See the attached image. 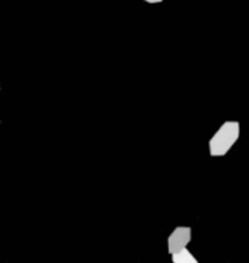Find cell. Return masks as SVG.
Segmentation results:
<instances>
[{"label":"cell","mask_w":249,"mask_h":263,"mask_svg":"<svg viewBox=\"0 0 249 263\" xmlns=\"http://www.w3.org/2000/svg\"><path fill=\"white\" fill-rule=\"evenodd\" d=\"M144 2H147V4H161L163 0H144Z\"/></svg>","instance_id":"obj_4"},{"label":"cell","mask_w":249,"mask_h":263,"mask_svg":"<svg viewBox=\"0 0 249 263\" xmlns=\"http://www.w3.org/2000/svg\"><path fill=\"white\" fill-rule=\"evenodd\" d=\"M240 138V122L226 121L209 140L210 157H224Z\"/></svg>","instance_id":"obj_1"},{"label":"cell","mask_w":249,"mask_h":263,"mask_svg":"<svg viewBox=\"0 0 249 263\" xmlns=\"http://www.w3.org/2000/svg\"><path fill=\"white\" fill-rule=\"evenodd\" d=\"M192 240V229L189 226H177L170 235L167 237V251L169 254L180 252L187 248V245Z\"/></svg>","instance_id":"obj_2"},{"label":"cell","mask_w":249,"mask_h":263,"mask_svg":"<svg viewBox=\"0 0 249 263\" xmlns=\"http://www.w3.org/2000/svg\"><path fill=\"white\" fill-rule=\"evenodd\" d=\"M172 263H198V260L194 257L192 252H189V249H183L172 254Z\"/></svg>","instance_id":"obj_3"}]
</instances>
